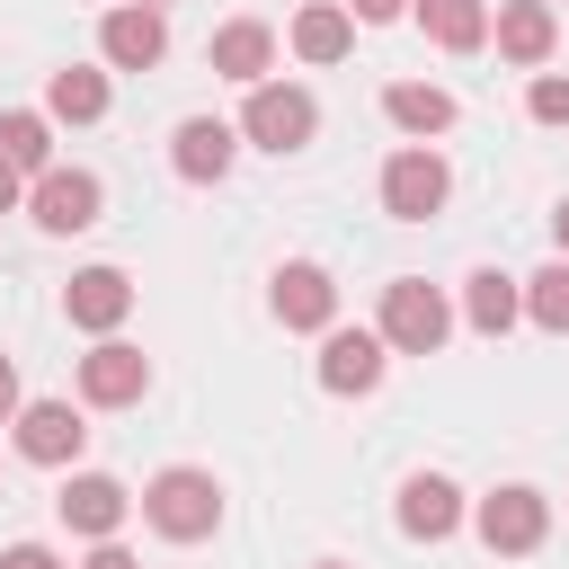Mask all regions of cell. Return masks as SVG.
<instances>
[{
	"label": "cell",
	"instance_id": "6da1fadb",
	"mask_svg": "<svg viewBox=\"0 0 569 569\" xmlns=\"http://www.w3.org/2000/svg\"><path fill=\"white\" fill-rule=\"evenodd\" d=\"M142 525L160 533V542H204L213 525H222V480L213 471H196V462H169V471H151L142 480Z\"/></svg>",
	"mask_w": 569,
	"mask_h": 569
},
{
	"label": "cell",
	"instance_id": "7a4b0ae2",
	"mask_svg": "<svg viewBox=\"0 0 569 569\" xmlns=\"http://www.w3.org/2000/svg\"><path fill=\"white\" fill-rule=\"evenodd\" d=\"M373 338H382L391 356H436V347L453 338V302H445L427 276H391V284H382V311H373Z\"/></svg>",
	"mask_w": 569,
	"mask_h": 569
},
{
	"label": "cell",
	"instance_id": "3957f363",
	"mask_svg": "<svg viewBox=\"0 0 569 569\" xmlns=\"http://www.w3.org/2000/svg\"><path fill=\"white\" fill-rule=\"evenodd\" d=\"M320 133V98L311 89H293V80H258L249 98H240V142H258V151H302Z\"/></svg>",
	"mask_w": 569,
	"mask_h": 569
},
{
	"label": "cell",
	"instance_id": "277c9868",
	"mask_svg": "<svg viewBox=\"0 0 569 569\" xmlns=\"http://www.w3.org/2000/svg\"><path fill=\"white\" fill-rule=\"evenodd\" d=\"M445 196H453V169H445L436 142H400V151L382 160V213H391V222H436Z\"/></svg>",
	"mask_w": 569,
	"mask_h": 569
},
{
	"label": "cell",
	"instance_id": "5b68a950",
	"mask_svg": "<svg viewBox=\"0 0 569 569\" xmlns=\"http://www.w3.org/2000/svg\"><path fill=\"white\" fill-rule=\"evenodd\" d=\"M471 533H480L498 560H525V551L551 542V498L525 489V480H507V489H489V498L471 507Z\"/></svg>",
	"mask_w": 569,
	"mask_h": 569
},
{
	"label": "cell",
	"instance_id": "8992f818",
	"mask_svg": "<svg viewBox=\"0 0 569 569\" xmlns=\"http://www.w3.org/2000/svg\"><path fill=\"white\" fill-rule=\"evenodd\" d=\"M27 213H36V231H53V240H71V231H89L98 213H107V187L89 178V169H44V178H27Z\"/></svg>",
	"mask_w": 569,
	"mask_h": 569
},
{
	"label": "cell",
	"instance_id": "52a82bcc",
	"mask_svg": "<svg viewBox=\"0 0 569 569\" xmlns=\"http://www.w3.org/2000/svg\"><path fill=\"white\" fill-rule=\"evenodd\" d=\"M98 62L107 71H160L169 62V9H142V0L107 9L98 18Z\"/></svg>",
	"mask_w": 569,
	"mask_h": 569
},
{
	"label": "cell",
	"instance_id": "ba28073f",
	"mask_svg": "<svg viewBox=\"0 0 569 569\" xmlns=\"http://www.w3.org/2000/svg\"><path fill=\"white\" fill-rule=\"evenodd\" d=\"M18 453L36 462V471H71L80 462V445H89V418L71 409V400H18Z\"/></svg>",
	"mask_w": 569,
	"mask_h": 569
},
{
	"label": "cell",
	"instance_id": "9c48e42d",
	"mask_svg": "<svg viewBox=\"0 0 569 569\" xmlns=\"http://www.w3.org/2000/svg\"><path fill=\"white\" fill-rule=\"evenodd\" d=\"M267 311H276L284 329H311V338H320V329L338 320V276H329L320 258H284L276 284H267Z\"/></svg>",
	"mask_w": 569,
	"mask_h": 569
},
{
	"label": "cell",
	"instance_id": "30bf717a",
	"mask_svg": "<svg viewBox=\"0 0 569 569\" xmlns=\"http://www.w3.org/2000/svg\"><path fill=\"white\" fill-rule=\"evenodd\" d=\"M142 391H151V356H142V347L98 338V347L80 356V409H133Z\"/></svg>",
	"mask_w": 569,
	"mask_h": 569
},
{
	"label": "cell",
	"instance_id": "8fae6325",
	"mask_svg": "<svg viewBox=\"0 0 569 569\" xmlns=\"http://www.w3.org/2000/svg\"><path fill=\"white\" fill-rule=\"evenodd\" d=\"M382 365H391V347L373 338V329H320V391H338V400H365L373 382H382Z\"/></svg>",
	"mask_w": 569,
	"mask_h": 569
},
{
	"label": "cell",
	"instance_id": "7c38bea8",
	"mask_svg": "<svg viewBox=\"0 0 569 569\" xmlns=\"http://www.w3.org/2000/svg\"><path fill=\"white\" fill-rule=\"evenodd\" d=\"M53 516H62L80 542H107V533H124L133 489H124V480H107V471H71V480H62V498H53Z\"/></svg>",
	"mask_w": 569,
	"mask_h": 569
},
{
	"label": "cell",
	"instance_id": "4fadbf2b",
	"mask_svg": "<svg viewBox=\"0 0 569 569\" xmlns=\"http://www.w3.org/2000/svg\"><path fill=\"white\" fill-rule=\"evenodd\" d=\"M231 160H240V124H222V116H187V124L169 133V169H178L187 187H222Z\"/></svg>",
	"mask_w": 569,
	"mask_h": 569
},
{
	"label": "cell",
	"instance_id": "5bb4252c",
	"mask_svg": "<svg viewBox=\"0 0 569 569\" xmlns=\"http://www.w3.org/2000/svg\"><path fill=\"white\" fill-rule=\"evenodd\" d=\"M124 311H133V276H124V267H80V276L62 284V320L89 329V338H116Z\"/></svg>",
	"mask_w": 569,
	"mask_h": 569
},
{
	"label": "cell",
	"instance_id": "9a60e30c",
	"mask_svg": "<svg viewBox=\"0 0 569 569\" xmlns=\"http://www.w3.org/2000/svg\"><path fill=\"white\" fill-rule=\"evenodd\" d=\"M204 62H213L222 80L258 89V80L276 71V27H267V18H222V27H213V44H204Z\"/></svg>",
	"mask_w": 569,
	"mask_h": 569
},
{
	"label": "cell",
	"instance_id": "2e32d148",
	"mask_svg": "<svg viewBox=\"0 0 569 569\" xmlns=\"http://www.w3.org/2000/svg\"><path fill=\"white\" fill-rule=\"evenodd\" d=\"M391 516H400V533H409V542H445V533L462 525V489H453L445 471H409Z\"/></svg>",
	"mask_w": 569,
	"mask_h": 569
},
{
	"label": "cell",
	"instance_id": "e0dca14e",
	"mask_svg": "<svg viewBox=\"0 0 569 569\" xmlns=\"http://www.w3.org/2000/svg\"><path fill=\"white\" fill-rule=\"evenodd\" d=\"M284 44H293V62H347L356 53V18H347V0H302L293 9V27H284Z\"/></svg>",
	"mask_w": 569,
	"mask_h": 569
},
{
	"label": "cell",
	"instance_id": "ac0fdd59",
	"mask_svg": "<svg viewBox=\"0 0 569 569\" xmlns=\"http://www.w3.org/2000/svg\"><path fill=\"white\" fill-rule=\"evenodd\" d=\"M489 36H498V53H507V62L542 71V62H551V44H560V18H551V0H507V9L489 18Z\"/></svg>",
	"mask_w": 569,
	"mask_h": 569
},
{
	"label": "cell",
	"instance_id": "d6986e66",
	"mask_svg": "<svg viewBox=\"0 0 569 569\" xmlns=\"http://www.w3.org/2000/svg\"><path fill=\"white\" fill-rule=\"evenodd\" d=\"M382 116H391L409 142H436V133H453L462 107H453V89H436V80H391V89H382Z\"/></svg>",
	"mask_w": 569,
	"mask_h": 569
},
{
	"label": "cell",
	"instance_id": "ffe728a7",
	"mask_svg": "<svg viewBox=\"0 0 569 569\" xmlns=\"http://www.w3.org/2000/svg\"><path fill=\"white\" fill-rule=\"evenodd\" d=\"M462 320H471L480 338H507V329L525 320V276H498V267H480V276L462 284Z\"/></svg>",
	"mask_w": 569,
	"mask_h": 569
},
{
	"label": "cell",
	"instance_id": "44dd1931",
	"mask_svg": "<svg viewBox=\"0 0 569 569\" xmlns=\"http://www.w3.org/2000/svg\"><path fill=\"white\" fill-rule=\"evenodd\" d=\"M409 18H418L427 44H445V53H480V44H489V0H409Z\"/></svg>",
	"mask_w": 569,
	"mask_h": 569
},
{
	"label": "cell",
	"instance_id": "7402d4cb",
	"mask_svg": "<svg viewBox=\"0 0 569 569\" xmlns=\"http://www.w3.org/2000/svg\"><path fill=\"white\" fill-rule=\"evenodd\" d=\"M107 98H116V89H107V71H89V62H62V71L44 80V116H53V124H98Z\"/></svg>",
	"mask_w": 569,
	"mask_h": 569
},
{
	"label": "cell",
	"instance_id": "603a6c76",
	"mask_svg": "<svg viewBox=\"0 0 569 569\" xmlns=\"http://www.w3.org/2000/svg\"><path fill=\"white\" fill-rule=\"evenodd\" d=\"M0 160L27 169V178H44V169H53V116H44V107H9V116H0Z\"/></svg>",
	"mask_w": 569,
	"mask_h": 569
},
{
	"label": "cell",
	"instance_id": "cb8c5ba5",
	"mask_svg": "<svg viewBox=\"0 0 569 569\" xmlns=\"http://www.w3.org/2000/svg\"><path fill=\"white\" fill-rule=\"evenodd\" d=\"M525 320L551 329V338H569V258H551V267L525 276Z\"/></svg>",
	"mask_w": 569,
	"mask_h": 569
},
{
	"label": "cell",
	"instance_id": "d4e9b609",
	"mask_svg": "<svg viewBox=\"0 0 569 569\" xmlns=\"http://www.w3.org/2000/svg\"><path fill=\"white\" fill-rule=\"evenodd\" d=\"M525 116H533V124H569V80H560V71H533V80H525Z\"/></svg>",
	"mask_w": 569,
	"mask_h": 569
},
{
	"label": "cell",
	"instance_id": "484cf974",
	"mask_svg": "<svg viewBox=\"0 0 569 569\" xmlns=\"http://www.w3.org/2000/svg\"><path fill=\"white\" fill-rule=\"evenodd\" d=\"M80 569H142V560H133V551L107 533V542H89V560H80Z\"/></svg>",
	"mask_w": 569,
	"mask_h": 569
},
{
	"label": "cell",
	"instance_id": "4316f807",
	"mask_svg": "<svg viewBox=\"0 0 569 569\" xmlns=\"http://www.w3.org/2000/svg\"><path fill=\"white\" fill-rule=\"evenodd\" d=\"M400 9H409V0H347V18H356V27H391Z\"/></svg>",
	"mask_w": 569,
	"mask_h": 569
},
{
	"label": "cell",
	"instance_id": "83f0119b",
	"mask_svg": "<svg viewBox=\"0 0 569 569\" xmlns=\"http://www.w3.org/2000/svg\"><path fill=\"white\" fill-rule=\"evenodd\" d=\"M0 569H62V560H53L44 542H9V551H0Z\"/></svg>",
	"mask_w": 569,
	"mask_h": 569
},
{
	"label": "cell",
	"instance_id": "f1b7e54d",
	"mask_svg": "<svg viewBox=\"0 0 569 569\" xmlns=\"http://www.w3.org/2000/svg\"><path fill=\"white\" fill-rule=\"evenodd\" d=\"M18 204H27V169H9V160H0V213H18Z\"/></svg>",
	"mask_w": 569,
	"mask_h": 569
},
{
	"label": "cell",
	"instance_id": "f546056e",
	"mask_svg": "<svg viewBox=\"0 0 569 569\" xmlns=\"http://www.w3.org/2000/svg\"><path fill=\"white\" fill-rule=\"evenodd\" d=\"M18 400H27V391H18V365H9V356H0V427H9V418H18Z\"/></svg>",
	"mask_w": 569,
	"mask_h": 569
},
{
	"label": "cell",
	"instance_id": "4dcf8cb0",
	"mask_svg": "<svg viewBox=\"0 0 569 569\" xmlns=\"http://www.w3.org/2000/svg\"><path fill=\"white\" fill-rule=\"evenodd\" d=\"M551 249H560V258H569V196H560V204H551Z\"/></svg>",
	"mask_w": 569,
	"mask_h": 569
},
{
	"label": "cell",
	"instance_id": "1f68e13d",
	"mask_svg": "<svg viewBox=\"0 0 569 569\" xmlns=\"http://www.w3.org/2000/svg\"><path fill=\"white\" fill-rule=\"evenodd\" d=\"M311 569H347V560H311Z\"/></svg>",
	"mask_w": 569,
	"mask_h": 569
},
{
	"label": "cell",
	"instance_id": "d6a6232c",
	"mask_svg": "<svg viewBox=\"0 0 569 569\" xmlns=\"http://www.w3.org/2000/svg\"><path fill=\"white\" fill-rule=\"evenodd\" d=\"M142 9H169V0H142Z\"/></svg>",
	"mask_w": 569,
	"mask_h": 569
}]
</instances>
